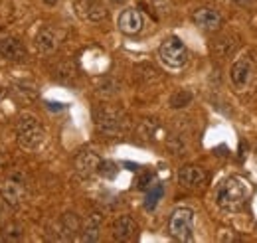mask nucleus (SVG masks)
Listing matches in <instances>:
<instances>
[{"mask_svg":"<svg viewBox=\"0 0 257 243\" xmlns=\"http://www.w3.org/2000/svg\"><path fill=\"white\" fill-rule=\"evenodd\" d=\"M251 198V186L241 176H229L220 184L216 192V204L220 210L229 213L241 212Z\"/></svg>","mask_w":257,"mask_h":243,"instance_id":"f257e3e1","label":"nucleus"},{"mask_svg":"<svg viewBox=\"0 0 257 243\" xmlns=\"http://www.w3.org/2000/svg\"><path fill=\"white\" fill-rule=\"evenodd\" d=\"M257 77V65L251 60V56H243L239 60L233 61L231 69H229V81L233 85V89L239 93L247 91L253 87Z\"/></svg>","mask_w":257,"mask_h":243,"instance_id":"f03ea898","label":"nucleus"},{"mask_svg":"<svg viewBox=\"0 0 257 243\" xmlns=\"http://www.w3.org/2000/svg\"><path fill=\"white\" fill-rule=\"evenodd\" d=\"M44 127L34 115H22L16 123V137L24 149H36L44 141Z\"/></svg>","mask_w":257,"mask_h":243,"instance_id":"7ed1b4c3","label":"nucleus"},{"mask_svg":"<svg viewBox=\"0 0 257 243\" xmlns=\"http://www.w3.org/2000/svg\"><path fill=\"white\" fill-rule=\"evenodd\" d=\"M194 212L190 208H176L168 219V233L176 241H192Z\"/></svg>","mask_w":257,"mask_h":243,"instance_id":"20e7f679","label":"nucleus"},{"mask_svg":"<svg viewBox=\"0 0 257 243\" xmlns=\"http://www.w3.org/2000/svg\"><path fill=\"white\" fill-rule=\"evenodd\" d=\"M159 56L164 65H168L172 69H180L188 63V48L176 36H172V38H166L161 44Z\"/></svg>","mask_w":257,"mask_h":243,"instance_id":"39448f33","label":"nucleus"},{"mask_svg":"<svg viewBox=\"0 0 257 243\" xmlns=\"http://www.w3.org/2000/svg\"><path fill=\"white\" fill-rule=\"evenodd\" d=\"M97 131L109 137L119 135L125 129V117L115 109H97L95 111Z\"/></svg>","mask_w":257,"mask_h":243,"instance_id":"423d86ee","label":"nucleus"},{"mask_svg":"<svg viewBox=\"0 0 257 243\" xmlns=\"http://www.w3.org/2000/svg\"><path fill=\"white\" fill-rule=\"evenodd\" d=\"M26 196H28V186L20 174H12L2 186V200L8 206H20L26 200Z\"/></svg>","mask_w":257,"mask_h":243,"instance_id":"0eeeda50","label":"nucleus"},{"mask_svg":"<svg viewBox=\"0 0 257 243\" xmlns=\"http://www.w3.org/2000/svg\"><path fill=\"white\" fill-rule=\"evenodd\" d=\"M75 14L85 22H101L107 18V8L99 0H75Z\"/></svg>","mask_w":257,"mask_h":243,"instance_id":"6e6552de","label":"nucleus"},{"mask_svg":"<svg viewBox=\"0 0 257 243\" xmlns=\"http://www.w3.org/2000/svg\"><path fill=\"white\" fill-rule=\"evenodd\" d=\"M192 20L194 24L204 32H216L220 30L222 24H224V18L214 8H198L192 14Z\"/></svg>","mask_w":257,"mask_h":243,"instance_id":"1a4fd4ad","label":"nucleus"},{"mask_svg":"<svg viewBox=\"0 0 257 243\" xmlns=\"http://www.w3.org/2000/svg\"><path fill=\"white\" fill-rule=\"evenodd\" d=\"M206 180H208V174L204 172V168H200L196 164H186L178 172V182L182 184L184 188H188V190L202 188L206 184Z\"/></svg>","mask_w":257,"mask_h":243,"instance_id":"9d476101","label":"nucleus"},{"mask_svg":"<svg viewBox=\"0 0 257 243\" xmlns=\"http://www.w3.org/2000/svg\"><path fill=\"white\" fill-rule=\"evenodd\" d=\"M143 26H145V18H143V14L139 10L127 8V10L121 12V16H119V30L123 32V34L135 36V34H139V32L143 30Z\"/></svg>","mask_w":257,"mask_h":243,"instance_id":"9b49d317","label":"nucleus"},{"mask_svg":"<svg viewBox=\"0 0 257 243\" xmlns=\"http://www.w3.org/2000/svg\"><path fill=\"white\" fill-rule=\"evenodd\" d=\"M137 235V221L131 215H121L113 223V237L117 241H131Z\"/></svg>","mask_w":257,"mask_h":243,"instance_id":"f8f14e48","label":"nucleus"},{"mask_svg":"<svg viewBox=\"0 0 257 243\" xmlns=\"http://www.w3.org/2000/svg\"><path fill=\"white\" fill-rule=\"evenodd\" d=\"M99 162H101V158L97 156L95 152L85 151L75 158V170H77V174H79V176L87 178V176H91L93 172H97Z\"/></svg>","mask_w":257,"mask_h":243,"instance_id":"ddd939ff","label":"nucleus"},{"mask_svg":"<svg viewBox=\"0 0 257 243\" xmlns=\"http://www.w3.org/2000/svg\"><path fill=\"white\" fill-rule=\"evenodd\" d=\"M0 56L10 61H22L26 60V48L18 40L6 38V40L0 42Z\"/></svg>","mask_w":257,"mask_h":243,"instance_id":"4468645a","label":"nucleus"},{"mask_svg":"<svg viewBox=\"0 0 257 243\" xmlns=\"http://www.w3.org/2000/svg\"><path fill=\"white\" fill-rule=\"evenodd\" d=\"M60 36H62V32L54 30V28H44L36 36V48L40 52H52L60 44Z\"/></svg>","mask_w":257,"mask_h":243,"instance_id":"2eb2a0df","label":"nucleus"},{"mask_svg":"<svg viewBox=\"0 0 257 243\" xmlns=\"http://www.w3.org/2000/svg\"><path fill=\"white\" fill-rule=\"evenodd\" d=\"M235 50H237V38H233V36H222V38L214 40V44H212V52L218 58H227Z\"/></svg>","mask_w":257,"mask_h":243,"instance_id":"dca6fc26","label":"nucleus"},{"mask_svg":"<svg viewBox=\"0 0 257 243\" xmlns=\"http://www.w3.org/2000/svg\"><path fill=\"white\" fill-rule=\"evenodd\" d=\"M99 229H101V215L99 213H91L83 225V235L81 239L83 241H97L99 239Z\"/></svg>","mask_w":257,"mask_h":243,"instance_id":"f3484780","label":"nucleus"},{"mask_svg":"<svg viewBox=\"0 0 257 243\" xmlns=\"http://www.w3.org/2000/svg\"><path fill=\"white\" fill-rule=\"evenodd\" d=\"M77 231H79V217L75 213H65L64 217H62V233H64V237L69 239Z\"/></svg>","mask_w":257,"mask_h":243,"instance_id":"a211bd4d","label":"nucleus"},{"mask_svg":"<svg viewBox=\"0 0 257 243\" xmlns=\"http://www.w3.org/2000/svg\"><path fill=\"white\" fill-rule=\"evenodd\" d=\"M2 235H4L6 241H20L24 237V227L20 223L12 221V223H8V225L2 227Z\"/></svg>","mask_w":257,"mask_h":243,"instance_id":"6ab92c4d","label":"nucleus"},{"mask_svg":"<svg viewBox=\"0 0 257 243\" xmlns=\"http://www.w3.org/2000/svg\"><path fill=\"white\" fill-rule=\"evenodd\" d=\"M162 194H164V188H162V184L151 186V190H149V194H147V200H145V208H147L149 212H153V210L157 208V204L161 202Z\"/></svg>","mask_w":257,"mask_h":243,"instance_id":"aec40b11","label":"nucleus"},{"mask_svg":"<svg viewBox=\"0 0 257 243\" xmlns=\"http://www.w3.org/2000/svg\"><path fill=\"white\" fill-rule=\"evenodd\" d=\"M97 172H99L103 178H109V180H113V178L117 176L119 168H117V164H115V162H111V160H101V162H99V168H97Z\"/></svg>","mask_w":257,"mask_h":243,"instance_id":"412c9836","label":"nucleus"},{"mask_svg":"<svg viewBox=\"0 0 257 243\" xmlns=\"http://www.w3.org/2000/svg\"><path fill=\"white\" fill-rule=\"evenodd\" d=\"M190 101H192V93L190 91H176L170 97V107L182 109V107H186Z\"/></svg>","mask_w":257,"mask_h":243,"instance_id":"4be33fe9","label":"nucleus"},{"mask_svg":"<svg viewBox=\"0 0 257 243\" xmlns=\"http://www.w3.org/2000/svg\"><path fill=\"white\" fill-rule=\"evenodd\" d=\"M153 180H155V176H153L151 172H149V174H145V176L139 180V188H141V190H147V188H151V186H153V184H151Z\"/></svg>","mask_w":257,"mask_h":243,"instance_id":"5701e85b","label":"nucleus"},{"mask_svg":"<svg viewBox=\"0 0 257 243\" xmlns=\"http://www.w3.org/2000/svg\"><path fill=\"white\" fill-rule=\"evenodd\" d=\"M233 2H237V4H241V6H249V4L255 2V0H233Z\"/></svg>","mask_w":257,"mask_h":243,"instance_id":"b1692460","label":"nucleus"},{"mask_svg":"<svg viewBox=\"0 0 257 243\" xmlns=\"http://www.w3.org/2000/svg\"><path fill=\"white\" fill-rule=\"evenodd\" d=\"M243 156H245V145H243V143H241V149H239V158H241V160H243Z\"/></svg>","mask_w":257,"mask_h":243,"instance_id":"393cba45","label":"nucleus"},{"mask_svg":"<svg viewBox=\"0 0 257 243\" xmlns=\"http://www.w3.org/2000/svg\"><path fill=\"white\" fill-rule=\"evenodd\" d=\"M44 2H46V4H50V6H54V4L58 2V0H44Z\"/></svg>","mask_w":257,"mask_h":243,"instance_id":"a878e982","label":"nucleus"},{"mask_svg":"<svg viewBox=\"0 0 257 243\" xmlns=\"http://www.w3.org/2000/svg\"><path fill=\"white\" fill-rule=\"evenodd\" d=\"M111 2H115V4H121V2H125V0H111Z\"/></svg>","mask_w":257,"mask_h":243,"instance_id":"bb28decb","label":"nucleus"},{"mask_svg":"<svg viewBox=\"0 0 257 243\" xmlns=\"http://www.w3.org/2000/svg\"><path fill=\"white\" fill-rule=\"evenodd\" d=\"M0 93H2V89H0Z\"/></svg>","mask_w":257,"mask_h":243,"instance_id":"cd10ccee","label":"nucleus"},{"mask_svg":"<svg viewBox=\"0 0 257 243\" xmlns=\"http://www.w3.org/2000/svg\"><path fill=\"white\" fill-rule=\"evenodd\" d=\"M255 154H257V151H255Z\"/></svg>","mask_w":257,"mask_h":243,"instance_id":"c85d7f7f","label":"nucleus"}]
</instances>
